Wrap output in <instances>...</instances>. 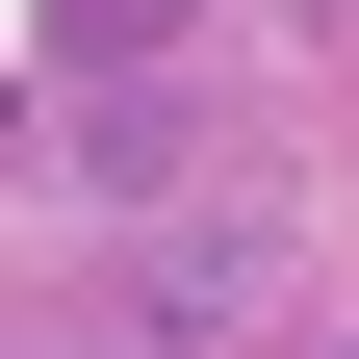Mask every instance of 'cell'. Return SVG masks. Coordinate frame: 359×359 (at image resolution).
Wrapping results in <instances>:
<instances>
[{
	"mask_svg": "<svg viewBox=\"0 0 359 359\" xmlns=\"http://www.w3.org/2000/svg\"><path fill=\"white\" fill-rule=\"evenodd\" d=\"M231 308H257V205H205V231H154V359H180V334H231Z\"/></svg>",
	"mask_w": 359,
	"mask_h": 359,
	"instance_id": "1",
	"label": "cell"
},
{
	"mask_svg": "<svg viewBox=\"0 0 359 359\" xmlns=\"http://www.w3.org/2000/svg\"><path fill=\"white\" fill-rule=\"evenodd\" d=\"M334 359H359V334H334Z\"/></svg>",
	"mask_w": 359,
	"mask_h": 359,
	"instance_id": "3",
	"label": "cell"
},
{
	"mask_svg": "<svg viewBox=\"0 0 359 359\" xmlns=\"http://www.w3.org/2000/svg\"><path fill=\"white\" fill-rule=\"evenodd\" d=\"M52 359H128V334H52Z\"/></svg>",
	"mask_w": 359,
	"mask_h": 359,
	"instance_id": "2",
	"label": "cell"
}]
</instances>
